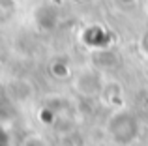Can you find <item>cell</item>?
I'll return each mask as SVG.
<instances>
[{
  "label": "cell",
  "mask_w": 148,
  "mask_h": 146,
  "mask_svg": "<svg viewBox=\"0 0 148 146\" xmlns=\"http://www.w3.org/2000/svg\"><path fill=\"white\" fill-rule=\"evenodd\" d=\"M107 131L111 135V139L116 144H131L139 135V122L135 118V114L122 111V113H116L114 116L109 120L107 124Z\"/></svg>",
  "instance_id": "cell-1"
},
{
  "label": "cell",
  "mask_w": 148,
  "mask_h": 146,
  "mask_svg": "<svg viewBox=\"0 0 148 146\" xmlns=\"http://www.w3.org/2000/svg\"><path fill=\"white\" fill-rule=\"evenodd\" d=\"M0 146H10V135L2 124H0Z\"/></svg>",
  "instance_id": "cell-3"
},
{
  "label": "cell",
  "mask_w": 148,
  "mask_h": 146,
  "mask_svg": "<svg viewBox=\"0 0 148 146\" xmlns=\"http://www.w3.org/2000/svg\"><path fill=\"white\" fill-rule=\"evenodd\" d=\"M10 113H11V103H10V99L6 98V94L0 92V120L8 118Z\"/></svg>",
  "instance_id": "cell-2"
}]
</instances>
